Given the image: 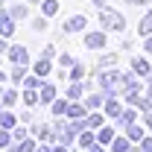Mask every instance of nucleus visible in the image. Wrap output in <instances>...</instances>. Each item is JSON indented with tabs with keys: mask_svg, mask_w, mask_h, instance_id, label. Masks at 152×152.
Listing matches in <instances>:
<instances>
[{
	"mask_svg": "<svg viewBox=\"0 0 152 152\" xmlns=\"http://www.w3.org/2000/svg\"><path fill=\"white\" fill-rule=\"evenodd\" d=\"M99 26H102V29H111V32H123V29H126V20H123V15H120L117 9L102 6V9H99Z\"/></svg>",
	"mask_w": 152,
	"mask_h": 152,
	"instance_id": "f257e3e1",
	"label": "nucleus"
},
{
	"mask_svg": "<svg viewBox=\"0 0 152 152\" xmlns=\"http://www.w3.org/2000/svg\"><path fill=\"white\" fill-rule=\"evenodd\" d=\"M96 79H99V88H105L108 94H123V73L117 70H96Z\"/></svg>",
	"mask_w": 152,
	"mask_h": 152,
	"instance_id": "f03ea898",
	"label": "nucleus"
},
{
	"mask_svg": "<svg viewBox=\"0 0 152 152\" xmlns=\"http://www.w3.org/2000/svg\"><path fill=\"white\" fill-rule=\"evenodd\" d=\"M53 140L56 143H64V146H70L76 140V132L70 129V120H61V117L53 120Z\"/></svg>",
	"mask_w": 152,
	"mask_h": 152,
	"instance_id": "7ed1b4c3",
	"label": "nucleus"
},
{
	"mask_svg": "<svg viewBox=\"0 0 152 152\" xmlns=\"http://www.w3.org/2000/svg\"><path fill=\"white\" fill-rule=\"evenodd\" d=\"M85 26H88V18H85V15H73V18H67V20H64L61 32H64V35H73V32H82Z\"/></svg>",
	"mask_w": 152,
	"mask_h": 152,
	"instance_id": "20e7f679",
	"label": "nucleus"
},
{
	"mask_svg": "<svg viewBox=\"0 0 152 152\" xmlns=\"http://www.w3.org/2000/svg\"><path fill=\"white\" fill-rule=\"evenodd\" d=\"M15 23H18V20L12 18L6 9H0V35H3V38H12V35H15Z\"/></svg>",
	"mask_w": 152,
	"mask_h": 152,
	"instance_id": "39448f33",
	"label": "nucleus"
},
{
	"mask_svg": "<svg viewBox=\"0 0 152 152\" xmlns=\"http://www.w3.org/2000/svg\"><path fill=\"white\" fill-rule=\"evenodd\" d=\"M85 47L99 53V50L105 47V32H102V29H94V32H88V35H85Z\"/></svg>",
	"mask_w": 152,
	"mask_h": 152,
	"instance_id": "423d86ee",
	"label": "nucleus"
},
{
	"mask_svg": "<svg viewBox=\"0 0 152 152\" xmlns=\"http://www.w3.org/2000/svg\"><path fill=\"white\" fill-rule=\"evenodd\" d=\"M6 56H9V61H12V64H26V61H29V53H26V47H20V44H12Z\"/></svg>",
	"mask_w": 152,
	"mask_h": 152,
	"instance_id": "0eeeda50",
	"label": "nucleus"
},
{
	"mask_svg": "<svg viewBox=\"0 0 152 152\" xmlns=\"http://www.w3.org/2000/svg\"><path fill=\"white\" fill-rule=\"evenodd\" d=\"M82 117H88V105L85 102H79V99H70V105H67V120H82Z\"/></svg>",
	"mask_w": 152,
	"mask_h": 152,
	"instance_id": "6e6552de",
	"label": "nucleus"
},
{
	"mask_svg": "<svg viewBox=\"0 0 152 152\" xmlns=\"http://www.w3.org/2000/svg\"><path fill=\"white\" fill-rule=\"evenodd\" d=\"M20 102H23L26 108H35L38 102H41V94H38V88H23V94H20Z\"/></svg>",
	"mask_w": 152,
	"mask_h": 152,
	"instance_id": "1a4fd4ad",
	"label": "nucleus"
},
{
	"mask_svg": "<svg viewBox=\"0 0 152 152\" xmlns=\"http://www.w3.org/2000/svg\"><path fill=\"white\" fill-rule=\"evenodd\" d=\"M102 108H105V114H108V117H120V114H123V102H120V96L114 94V96H108V99H105V105H102Z\"/></svg>",
	"mask_w": 152,
	"mask_h": 152,
	"instance_id": "9d476101",
	"label": "nucleus"
},
{
	"mask_svg": "<svg viewBox=\"0 0 152 152\" xmlns=\"http://www.w3.org/2000/svg\"><path fill=\"white\" fill-rule=\"evenodd\" d=\"M132 70L137 76H143V79H146V76L152 73V67H149V61H146V58L143 56H137V58H132Z\"/></svg>",
	"mask_w": 152,
	"mask_h": 152,
	"instance_id": "9b49d317",
	"label": "nucleus"
},
{
	"mask_svg": "<svg viewBox=\"0 0 152 152\" xmlns=\"http://www.w3.org/2000/svg\"><path fill=\"white\" fill-rule=\"evenodd\" d=\"M126 137H129L132 143H140V140L146 137V134H143V126H140V123H129V126H126Z\"/></svg>",
	"mask_w": 152,
	"mask_h": 152,
	"instance_id": "f8f14e48",
	"label": "nucleus"
},
{
	"mask_svg": "<svg viewBox=\"0 0 152 152\" xmlns=\"http://www.w3.org/2000/svg\"><path fill=\"white\" fill-rule=\"evenodd\" d=\"M38 94H41V102H47V105H53V99H56V85H50V82H41V88H38Z\"/></svg>",
	"mask_w": 152,
	"mask_h": 152,
	"instance_id": "ddd939ff",
	"label": "nucleus"
},
{
	"mask_svg": "<svg viewBox=\"0 0 152 152\" xmlns=\"http://www.w3.org/2000/svg\"><path fill=\"white\" fill-rule=\"evenodd\" d=\"M18 123H20V120L9 111V108H0V129H15Z\"/></svg>",
	"mask_w": 152,
	"mask_h": 152,
	"instance_id": "4468645a",
	"label": "nucleus"
},
{
	"mask_svg": "<svg viewBox=\"0 0 152 152\" xmlns=\"http://www.w3.org/2000/svg\"><path fill=\"white\" fill-rule=\"evenodd\" d=\"M76 140H79L82 149H91V146L96 143V132H94V129H85L82 134H76Z\"/></svg>",
	"mask_w": 152,
	"mask_h": 152,
	"instance_id": "2eb2a0df",
	"label": "nucleus"
},
{
	"mask_svg": "<svg viewBox=\"0 0 152 152\" xmlns=\"http://www.w3.org/2000/svg\"><path fill=\"white\" fill-rule=\"evenodd\" d=\"M32 132L41 140H53V126H47V123H32Z\"/></svg>",
	"mask_w": 152,
	"mask_h": 152,
	"instance_id": "dca6fc26",
	"label": "nucleus"
},
{
	"mask_svg": "<svg viewBox=\"0 0 152 152\" xmlns=\"http://www.w3.org/2000/svg\"><path fill=\"white\" fill-rule=\"evenodd\" d=\"M85 123H88V129H102V126H105V117H102V114H96V111H88V117H85Z\"/></svg>",
	"mask_w": 152,
	"mask_h": 152,
	"instance_id": "f3484780",
	"label": "nucleus"
},
{
	"mask_svg": "<svg viewBox=\"0 0 152 152\" xmlns=\"http://www.w3.org/2000/svg\"><path fill=\"white\" fill-rule=\"evenodd\" d=\"M129 146H132V140H129L126 134H117L111 140V152H129Z\"/></svg>",
	"mask_w": 152,
	"mask_h": 152,
	"instance_id": "a211bd4d",
	"label": "nucleus"
},
{
	"mask_svg": "<svg viewBox=\"0 0 152 152\" xmlns=\"http://www.w3.org/2000/svg\"><path fill=\"white\" fill-rule=\"evenodd\" d=\"M117 53H105V56H99V61H96V70H108V67H114L117 64Z\"/></svg>",
	"mask_w": 152,
	"mask_h": 152,
	"instance_id": "6ab92c4d",
	"label": "nucleus"
},
{
	"mask_svg": "<svg viewBox=\"0 0 152 152\" xmlns=\"http://www.w3.org/2000/svg\"><path fill=\"white\" fill-rule=\"evenodd\" d=\"M88 88H85V82H70V88H67V99H82V94H85Z\"/></svg>",
	"mask_w": 152,
	"mask_h": 152,
	"instance_id": "aec40b11",
	"label": "nucleus"
},
{
	"mask_svg": "<svg viewBox=\"0 0 152 152\" xmlns=\"http://www.w3.org/2000/svg\"><path fill=\"white\" fill-rule=\"evenodd\" d=\"M0 99H3V108H12V105H15V102H18V99H20V94H18V91H15V88H6Z\"/></svg>",
	"mask_w": 152,
	"mask_h": 152,
	"instance_id": "412c9836",
	"label": "nucleus"
},
{
	"mask_svg": "<svg viewBox=\"0 0 152 152\" xmlns=\"http://www.w3.org/2000/svg\"><path fill=\"white\" fill-rule=\"evenodd\" d=\"M114 137H117V134H114L111 126H102V129H96V143H111Z\"/></svg>",
	"mask_w": 152,
	"mask_h": 152,
	"instance_id": "4be33fe9",
	"label": "nucleus"
},
{
	"mask_svg": "<svg viewBox=\"0 0 152 152\" xmlns=\"http://www.w3.org/2000/svg\"><path fill=\"white\" fill-rule=\"evenodd\" d=\"M67 105H70V99H53V114L56 117H67Z\"/></svg>",
	"mask_w": 152,
	"mask_h": 152,
	"instance_id": "5701e85b",
	"label": "nucleus"
},
{
	"mask_svg": "<svg viewBox=\"0 0 152 152\" xmlns=\"http://www.w3.org/2000/svg\"><path fill=\"white\" fill-rule=\"evenodd\" d=\"M137 29H140V35H143V38L152 35V9L143 15V18H140V26H137Z\"/></svg>",
	"mask_w": 152,
	"mask_h": 152,
	"instance_id": "b1692460",
	"label": "nucleus"
},
{
	"mask_svg": "<svg viewBox=\"0 0 152 152\" xmlns=\"http://www.w3.org/2000/svg\"><path fill=\"white\" fill-rule=\"evenodd\" d=\"M9 79H12L15 85L23 82V79H26V64H12V76H9Z\"/></svg>",
	"mask_w": 152,
	"mask_h": 152,
	"instance_id": "393cba45",
	"label": "nucleus"
},
{
	"mask_svg": "<svg viewBox=\"0 0 152 152\" xmlns=\"http://www.w3.org/2000/svg\"><path fill=\"white\" fill-rule=\"evenodd\" d=\"M41 12H44L47 18H53L58 12V0H41Z\"/></svg>",
	"mask_w": 152,
	"mask_h": 152,
	"instance_id": "a878e982",
	"label": "nucleus"
},
{
	"mask_svg": "<svg viewBox=\"0 0 152 152\" xmlns=\"http://www.w3.org/2000/svg\"><path fill=\"white\" fill-rule=\"evenodd\" d=\"M67 79H70V82H82V79H85V64H73L70 73H67Z\"/></svg>",
	"mask_w": 152,
	"mask_h": 152,
	"instance_id": "bb28decb",
	"label": "nucleus"
},
{
	"mask_svg": "<svg viewBox=\"0 0 152 152\" xmlns=\"http://www.w3.org/2000/svg\"><path fill=\"white\" fill-rule=\"evenodd\" d=\"M15 143V137H12V129H0V149H9Z\"/></svg>",
	"mask_w": 152,
	"mask_h": 152,
	"instance_id": "cd10ccee",
	"label": "nucleus"
},
{
	"mask_svg": "<svg viewBox=\"0 0 152 152\" xmlns=\"http://www.w3.org/2000/svg\"><path fill=\"white\" fill-rule=\"evenodd\" d=\"M9 15H12L15 20H23L26 15H29V9H26V6H9Z\"/></svg>",
	"mask_w": 152,
	"mask_h": 152,
	"instance_id": "c85d7f7f",
	"label": "nucleus"
},
{
	"mask_svg": "<svg viewBox=\"0 0 152 152\" xmlns=\"http://www.w3.org/2000/svg\"><path fill=\"white\" fill-rule=\"evenodd\" d=\"M35 73L38 76H47V73H50V58H44V56L38 58V61H35Z\"/></svg>",
	"mask_w": 152,
	"mask_h": 152,
	"instance_id": "c756f323",
	"label": "nucleus"
},
{
	"mask_svg": "<svg viewBox=\"0 0 152 152\" xmlns=\"http://www.w3.org/2000/svg\"><path fill=\"white\" fill-rule=\"evenodd\" d=\"M12 137H15V143H23V140L29 137V132H26L23 126H15V129H12Z\"/></svg>",
	"mask_w": 152,
	"mask_h": 152,
	"instance_id": "7c9ffc66",
	"label": "nucleus"
},
{
	"mask_svg": "<svg viewBox=\"0 0 152 152\" xmlns=\"http://www.w3.org/2000/svg\"><path fill=\"white\" fill-rule=\"evenodd\" d=\"M117 120H120V123H123V126H129V123H134V120H137V114H134L132 108H126V111L120 114V117H117Z\"/></svg>",
	"mask_w": 152,
	"mask_h": 152,
	"instance_id": "2f4dec72",
	"label": "nucleus"
},
{
	"mask_svg": "<svg viewBox=\"0 0 152 152\" xmlns=\"http://www.w3.org/2000/svg\"><path fill=\"white\" fill-rule=\"evenodd\" d=\"M70 129H73L76 134H82L85 129H88V123H85V117H82V120H70Z\"/></svg>",
	"mask_w": 152,
	"mask_h": 152,
	"instance_id": "473e14b6",
	"label": "nucleus"
},
{
	"mask_svg": "<svg viewBox=\"0 0 152 152\" xmlns=\"http://www.w3.org/2000/svg\"><path fill=\"white\" fill-rule=\"evenodd\" d=\"M58 64H61V67H73L76 61H73V56H70V53H61V56H58Z\"/></svg>",
	"mask_w": 152,
	"mask_h": 152,
	"instance_id": "72a5a7b5",
	"label": "nucleus"
},
{
	"mask_svg": "<svg viewBox=\"0 0 152 152\" xmlns=\"http://www.w3.org/2000/svg\"><path fill=\"white\" fill-rule=\"evenodd\" d=\"M32 29H35V32H44V29H47V15H44V18H35V20H32Z\"/></svg>",
	"mask_w": 152,
	"mask_h": 152,
	"instance_id": "f704fd0d",
	"label": "nucleus"
},
{
	"mask_svg": "<svg viewBox=\"0 0 152 152\" xmlns=\"http://www.w3.org/2000/svg\"><path fill=\"white\" fill-rule=\"evenodd\" d=\"M23 85H26V88H41V79H38V73H35V76H26V79H23Z\"/></svg>",
	"mask_w": 152,
	"mask_h": 152,
	"instance_id": "c9c22d12",
	"label": "nucleus"
},
{
	"mask_svg": "<svg viewBox=\"0 0 152 152\" xmlns=\"http://www.w3.org/2000/svg\"><path fill=\"white\" fill-rule=\"evenodd\" d=\"M140 152H152V137H143L140 140Z\"/></svg>",
	"mask_w": 152,
	"mask_h": 152,
	"instance_id": "e433bc0d",
	"label": "nucleus"
},
{
	"mask_svg": "<svg viewBox=\"0 0 152 152\" xmlns=\"http://www.w3.org/2000/svg\"><path fill=\"white\" fill-rule=\"evenodd\" d=\"M143 50H146V53H152V35L143 38Z\"/></svg>",
	"mask_w": 152,
	"mask_h": 152,
	"instance_id": "4c0bfd02",
	"label": "nucleus"
},
{
	"mask_svg": "<svg viewBox=\"0 0 152 152\" xmlns=\"http://www.w3.org/2000/svg\"><path fill=\"white\" fill-rule=\"evenodd\" d=\"M20 123H32V114H29V108H26V111L20 114Z\"/></svg>",
	"mask_w": 152,
	"mask_h": 152,
	"instance_id": "58836bf2",
	"label": "nucleus"
},
{
	"mask_svg": "<svg viewBox=\"0 0 152 152\" xmlns=\"http://www.w3.org/2000/svg\"><path fill=\"white\" fill-rule=\"evenodd\" d=\"M53 53H56V50H53V44H50V47H44V53H41V56H44V58H53Z\"/></svg>",
	"mask_w": 152,
	"mask_h": 152,
	"instance_id": "ea45409f",
	"label": "nucleus"
},
{
	"mask_svg": "<svg viewBox=\"0 0 152 152\" xmlns=\"http://www.w3.org/2000/svg\"><path fill=\"white\" fill-rule=\"evenodd\" d=\"M50 152H67V146L64 143H56V146H50Z\"/></svg>",
	"mask_w": 152,
	"mask_h": 152,
	"instance_id": "a19ab883",
	"label": "nucleus"
},
{
	"mask_svg": "<svg viewBox=\"0 0 152 152\" xmlns=\"http://www.w3.org/2000/svg\"><path fill=\"white\" fill-rule=\"evenodd\" d=\"M3 53H9V47H6V41H3V35H0V56Z\"/></svg>",
	"mask_w": 152,
	"mask_h": 152,
	"instance_id": "79ce46f5",
	"label": "nucleus"
},
{
	"mask_svg": "<svg viewBox=\"0 0 152 152\" xmlns=\"http://www.w3.org/2000/svg\"><path fill=\"white\" fill-rule=\"evenodd\" d=\"M143 123H146V129H149V132H152V111L146 114V120H143Z\"/></svg>",
	"mask_w": 152,
	"mask_h": 152,
	"instance_id": "37998d69",
	"label": "nucleus"
},
{
	"mask_svg": "<svg viewBox=\"0 0 152 152\" xmlns=\"http://www.w3.org/2000/svg\"><path fill=\"white\" fill-rule=\"evenodd\" d=\"M85 152H102V143H94L91 149H85Z\"/></svg>",
	"mask_w": 152,
	"mask_h": 152,
	"instance_id": "c03bdc74",
	"label": "nucleus"
},
{
	"mask_svg": "<svg viewBox=\"0 0 152 152\" xmlns=\"http://www.w3.org/2000/svg\"><path fill=\"white\" fill-rule=\"evenodd\" d=\"M126 3H132V6H143V3H149V0H126Z\"/></svg>",
	"mask_w": 152,
	"mask_h": 152,
	"instance_id": "a18cd8bd",
	"label": "nucleus"
},
{
	"mask_svg": "<svg viewBox=\"0 0 152 152\" xmlns=\"http://www.w3.org/2000/svg\"><path fill=\"white\" fill-rule=\"evenodd\" d=\"M91 3H94L96 9H99V6H102V3H105V0H91Z\"/></svg>",
	"mask_w": 152,
	"mask_h": 152,
	"instance_id": "49530a36",
	"label": "nucleus"
},
{
	"mask_svg": "<svg viewBox=\"0 0 152 152\" xmlns=\"http://www.w3.org/2000/svg\"><path fill=\"white\" fill-rule=\"evenodd\" d=\"M146 99H152V85H149V88H146Z\"/></svg>",
	"mask_w": 152,
	"mask_h": 152,
	"instance_id": "de8ad7c7",
	"label": "nucleus"
},
{
	"mask_svg": "<svg viewBox=\"0 0 152 152\" xmlns=\"http://www.w3.org/2000/svg\"><path fill=\"white\" fill-rule=\"evenodd\" d=\"M0 82H6V73H3V70H0Z\"/></svg>",
	"mask_w": 152,
	"mask_h": 152,
	"instance_id": "09e8293b",
	"label": "nucleus"
},
{
	"mask_svg": "<svg viewBox=\"0 0 152 152\" xmlns=\"http://www.w3.org/2000/svg\"><path fill=\"white\" fill-rule=\"evenodd\" d=\"M26 3H35V6H41V0H26Z\"/></svg>",
	"mask_w": 152,
	"mask_h": 152,
	"instance_id": "8fccbe9b",
	"label": "nucleus"
},
{
	"mask_svg": "<svg viewBox=\"0 0 152 152\" xmlns=\"http://www.w3.org/2000/svg\"><path fill=\"white\" fill-rule=\"evenodd\" d=\"M146 82H149V85H152V73H149V76H146Z\"/></svg>",
	"mask_w": 152,
	"mask_h": 152,
	"instance_id": "3c124183",
	"label": "nucleus"
},
{
	"mask_svg": "<svg viewBox=\"0 0 152 152\" xmlns=\"http://www.w3.org/2000/svg\"><path fill=\"white\" fill-rule=\"evenodd\" d=\"M0 9H6V6H3V0H0Z\"/></svg>",
	"mask_w": 152,
	"mask_h": 152,
	"instance_id": "603ef678",
	"label": "nucleus"
},
{
	"mask_svg": "<svg viewBox=\"0 0 152 152\" xmlns=\"http://www.w3.org/2000/svg\"><path fill=\"white\" fill-rule=\"evenodd\" d=\"M0 96H3V91H0Z\"/></svg>",
	"mask_w": 152,
	"mask_h": 152,
	"instance_id": "864d4df0",
	"label": "nucleus"
}]
</instances>
